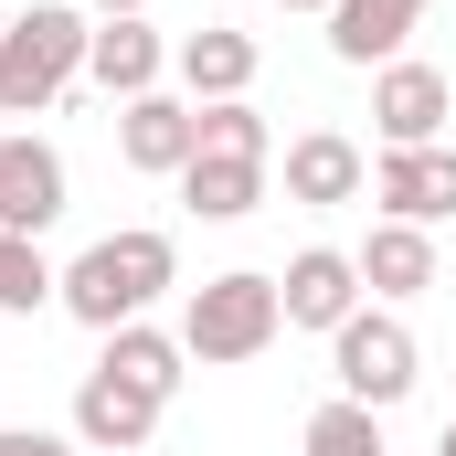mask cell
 I'll list each match as a JSON object with an SVG mask.
<instances>
[{
  "instance_id": "1",
  "label": "cell",
  "mask_w": 456,
  "mask_h": 456,
  "mask_svg": "<svg viewBox=\"0 0 456 456\" xmlns=\"http://www.w3.org/2000/svg\"><path fill=\"white\" fill-rule=\"evenodd\" d=\"M159 287H181V255H170V233L159 224H127V233H96L75 265H64V308L107 340V330H127V319H149V297Z\"/></svg>"
},
{
  "instance_id": "2",
  "label": "cell",
  "mask_w": 456,
  "mask_h": 456,
  "mask_svg": "<svg viewBox=\"0 0 456 456\" xmlns=\"http://www.w3.org/2000/svg\"><path fill=\"white\" fill-rule=\"evenodd\" d=\"M86 43H96V11L21 0L11 32H0V117H43L75 75H86Z\"/></svg>"
},
{
  "instance_id": "3",
  "label": "cell",
  "mask_w": 456,
  "mask_h": 456,
  "mask_svg": "<svg viewBox=\"0 0 456 456\" xmlns=\"http://www.w3.org/2000/svg\"><path fill=\"white\" fill-rule=\"evenodd\" d=\"M287 330V297H276V276H202L191 287V308H181V350L191 361H255V350Z\"/></svg>"
},
{
  "instance_id": "4",
  "label": "cell",
  "mask_w": 456,
  "mask_h": 456,
  "mask_svg": "<svg viewBox=\"0 0 456 456\" xmlns=\"http://www.w3.org/2000/svg\"><path fill=\"white\" fill-rule=\"evenodd\" d=\"M330 371H340V393L350 403H403L414 393V330L393 319V308H350L340 330H330Z\"/></svg>"
},
{
  "instance_id": "5",
  "label": "cell",
  "mask_w": 456,
  "mask_h": 456,
  "mask_svg": "<svg viewBox=\"0 0 456 456\" xmlns=\"http://www.w3.org/2000/svg\"><path fill=\"white\" fill-rule=\"evenodd\" d=\"M159 393H138V382H117V371H86L75 382V446L86 456H149V436H159Z\"/></svg>"
},
{
  "instance_id": "6",
  "label": "cell",
  "mask_w": 456,
  "mask_h": 456,
  "mask_svg": "<svg viewBox=\"0 0 456 456\" xmlns=\"http://www.w3.org/2000/svg\"><path fill=\"white\" fill-rule=\"evenodd\" d=\"M64 224V149L53 138H32V127H11L0 138V233H32Z\"/></svg>"
},
{
  "instance_id": "7",
  "label": "cell",
  "mask_w": 456,
  "mask_h": 456,
  "mask_svg": "<svg viewBox=\"0 0 456 456\" xmlns=\"http://www.w3.org/2000/svg\"><path fill=\"white\" fill-rule=\"evenodd\" d=\"M446 75L436 64H414V53H393L382 75H371V127H382V149H436L446 138Z\"/></svg>"
},
{
  "instance_id": "8",
  "label": "cell",
  "mask_w": 456,
  "mask_h": 456,
  "mask_svg": "<svg viewBox=\"0 0 456 456\" xmlns=\"http://www.w3.org/2000/svg\"><path fill=\"white\" fill-rule=\"evenodd\" d=\"M117 159L149 170V181H181V170L202 159V107H191V96H138V107H117Z\"/></svg>"
},
{
  "instance_id": "9",
  "label": "cell",
  "mask_w": 456,
  "mask_h": 456,
  "mask_svg": "<svg viewBox=\"0 0 456 456\" xmlns=\"http://www.w3.org/2000/svg\"><path fill=\"white\" fill-rule=\"evenodd\" d=\"M371 202H382V224H446L456 213V149H382L371 159Z\"/></svg>"
},
{
  "instance_id": "10",
  "label": "cell",
  "mask_w": 456,
  "mask_h": 456,
  "mask_svg": "<svg viewBox=\"0 0 456 456\" xmlns=\"http://www.w3.org/2000/svg\"><path fill=\"white\" fill-rule=\"evenodd\" d=\"M361 191H371V159L350 149L340 127H308V138H287V202L330 213V202H361Z\"/></svg>"
},
{
  "instance_id": "11",
  "label": "cell",
  "mask_w": 456,
  "mask_h": 456,
  "mask_svg": "<svg viewBox=\"0 0 456 456\" xmlns=\"http://www.w3.org/2000/svg\"><path fill=\"white\" fill-rule=\"evenodd\" d=\"M276 297H287V330H340L350 308H361V265H350L340 244H308V255L276 276Z\"/></svg>"
},
{
  "instance_id": "12",
  "label": "cell",
  "mask_w": 456,
  "mask_h": 456,
  "mask_svg": "<svg viewBox=\"0 0 456 456\" xmlns=\"http://www.w3.org/2000/svg\"><path fill=\"white\" fill-rule=\"evenodd\" d=\"M86 75L107 86L117 107H138V96H159V75H170V43H159L149 21H96V43H86Z\"/></svg>"
},
{
  "instance_id": "13",
  "label": "cell",
  "mask_w": 456,
  "mask_h": 456,
  "mask_svg": "<svg viewBox=\"0 0 456 456\" xmlns=\"http://www.w3.org/2000/svg\"><path fill=\"white\" fill-rule=\"evenodd\" d=\"M170 64H181V96H191V107H224V96H244V86H255V32L202 21V32H191Z\"/></svg>"
},
{
  "instance_id": "14",
  "label": "cell",
  "mask_w": 456,
  "mask_h": 456,
  "mask_svg": "<svg viewBox=\"0 0 456 456\" xmlns=\"http://www.w3.org/2000/svg\"><path fill=\"white\" fill-rule=\"evenodd\" d=\"M425 11H436V0H340V11H330V53L382 75V64L403 53V32H414Z\"/></svg>"
},
{
  "instance_id": "15",
  "label": "cell",
  "mask_w": 456,
  "mask_h": 456,
  "mask_svg": "<svg viewBox=\"0 0 456 456\" xmlns=\"http://www.w3.org/2000/svg\"><path fill=\"white\" fill-rule=\"evenodd\" d=\"M350 265H361L371 297H425V287H436V244H425V224H371V244H361Z\"/></svg>"
},
{
  "instance_id": "16",
  "label": "cell",
  "mask_w": 456,
  "mask_h": 456,
  "mask_svg": "<svg viewBox=\"0 0 456 456\" xmlns=\"http://www.w3.org/2000/svg\"><path fill=\"white\" fill-rule=\"evenodd\" d=\"M255 202H265V159H213V149H202V159L181 170V213H191V224H244Z\"/></svg>"
},
{
  "instance_id": "17",
  "label": "cell",
  "mask_w": 456,
  "mask_h": 456,
  "mask_svg": "<svg viewBox=\"0 0 456 456\" xmlns=\"http://www.w3.org/2000/svg\"><path fill=\"white\" fill-rule=\"evenodd\" d=\"M181 361H191V350L170 340V330L127 319V330H107V361H96V371H117V382H138V393H159V403H170V393H181Z\"/></svg>"
},
{
  "instance_id": "18",
  "label": "cell",
  "mask_w": 456,
  "mask_h": 456,
  "mask_svg": "<svg viewBox=\"0 0 456 456\" xmlns=\"http://www.w3.org/2000/svg\"><path fill=\"white\" fill-rule=\"evenodd\" d=\"M53 265H43V244L32 233H0V319H32V308H53Z\"/></svg>"
},
{
  "instance_id": "19",
  "label": "cell",
  "mask_w": 456,
  "mask_h": 456,
  "mask_svg": "<svg viewBox=\"0 0 456 456\" xmlns=\"http://www.w3.org/2000/svg\"><path fill=\"white\" fill-rule=\"evenodd\" d=\"M297 456H382V414H371V403H319V414H308V436H297Z\"/></svg>"
},
{
  "instance_id": "20",
  "label": "cell",
  "mask_w": 456,
  "mask_h": 456,
  "mask_svg": "<svg viewBox=\"0 0 456 456\" xmlns=\"http://www.w3.org/2000/svg\"><path fill=\"white\" fill-rule=\"evenodd\" d=\"M202 149H213V159H276L265 117L244 107V96H224V107H202Z\"/></svg>"
},
{
  "instance_id": "21",
  "label": "cell",
  "mask_w": 456,
  "mask_h": 456,
  "mask_svg": "<svg viewBox=\"0 0 456 456\" xmlns=\"http://www.w3.org/2000/svg\"><path fill=\"white\" fill-rule=\"evenodd\" d=\"M0 456H75L64 436H43V425H0Z\"/></svg>"
},
{
  "instance_id": "22",
  "label": "cell",
  "mask_w": 456,
  "mask_h": 456,
  "mask_svg": "<svg viewBox=\"0 0 456 456\" xmlns=\"http://www.w3.org/2000/svg\"><path fill=\"white\" fill-rule=\"evenodd\" d=\"M86 11H96V21H138L149 0H86Z\"/></svg>"
},
{
  "instance_id": "23",
  "label": "cell",
  "mask_w": 456,
  "mask_h": 456,
  "mask_svg": "<svg viewBox=\"0 0 456 456\" xmlns=\"http://www.w3.org/2000/svg\"><path fill=\"white\" fill-rule=\"evenodd\" d=\"M436 456H456V414H446V436H436Z\"/></svg>"
},
{
  "instance_id": "24",
  "label": "cell",
  "mask_w": 456,
  "mask_h": 456,
  "mask_svg": "<svg viewBox=\"0 0 456 456\" xmlns=\"http://www.w3.org/2000/svg\"><path fill=\"white\" fill-rule=\"evenodd\" d=\"M287 11H340V0H287Z\"/></svg>"
},
{
  "instance_id": "25",
  "label": "cell",
  "mask_w": 456,
  "mask_h": 456,
  "mask_svg": "<svg viewBox=\"0 0 456 456\" xmlns=\"http://www.w3.org/2000/svg\"><path fill=\"white\" fill-rule=\"evenodd\" d=\"M0 32H11V11H0Z\"/></svg>"
}]
</instances>
